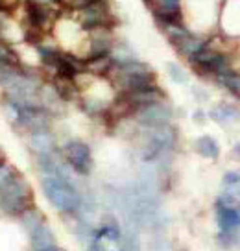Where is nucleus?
<instances>
[{"mask_svg":"<svg viewBox=\"0 0 240 251\" xmlns=\"http://www.w3.org/2000/svg\"><path fill=\"white\" fill-rule=\"evenodd\" d=\"M19 174H21V172H19V170H17V168L11 165V163L4 161V163L0 165V190L8 187L9 183L15 179Z\"/></svg>","mask_w":240,"mask_h":251,"instance_id":"nucleus-18","label":"nucleus"},{"mask_svg":"<svg viewBox=\"0 0 240 251\" xmlns=\"http://www.w3.org/2000/svg\"><path fill=\"white\" fill-rule=\"evenodd\" d=\"M94 238L102 242L118 244L122 238V224L118 222L115 214H104L100 218V224L94 229Z\"/></svg>","mask_w":240,"mask_h":251,"instance_id":"nucleus-7","label":"nucleus"},{"mask_svg":"<svg viewBox=\"0 0 240 251\" xmlns=\"http://www.w3.org/2000/svg\"><path fill=\"white\" fill-rule=\"evenodd\" d=\"M148 251H172L170 242L161 235H155L150 242H148Z\"/></svg>","mask_w":240,"mask_h":251,"instance_id":"nucleus-20","label":"nucleus"},{"mask_svg":"<svg viewBox=\"0 0 240 251\" xmlns=\"http://www.w3.org/2000/svg\"><path fill=\"white\" fill-rule=\"evenodd\" d=\"M118 98L128 105V109L132 111L133 115L140 107H146V105H152V103H157V102H164L166 100V94H164V91L161 87L155 83V85L146 87V89L118 94Z\"/></svg>","mask_w":240,"mask_h":251,"instance_id":"nucleus-6","label":"nucleus"},{"mask_svg":"<svg viewBox=\"0 0 240 251\" xmlns=\"http://www.w3.org/2000/svg\"><path fill=\"white\" fill-rule=\"evenodd\" d=\"M33 203V190L28 179L19 174L6 188L0 190V212L9 218H19Z\"/></svg>","mask_w":240,"mask_h":251,"instance_id":"nucleus-2","label":"nucleus"},{"mask_svg":"<svg viewBox=\"0 0 240 251\" xmlns=\"http://www.w3.org/2000/svg\"><path fill=\"white\" fill-rule=\"evenodd\" d=\"M203 118H205V113H203V111H196V113H194V120H196V122H203Z\"/></svg>","mask_w":240,"mask_h":251,"instance_id":"nucleus-24","label":"nucleus"},{"mask_svg":"<svg viewBox=\"0 0 240 251\" xmlns=\"http://www.w3.org/2000/svg\"><path fill=\"white\" fill-rule=\"evenodd\" d=\"M61 155L65 163L70 166V170L76 176H89L93 172V151L89 148V144L83 141H69L63 144Z\"/></svg>","mask_w":240,"mask_h":251,"instance_id":"nucleus-3","label":"nucleus"},{"mask_svg":"<svg viewBox=\"0 0 240 251\" xmlns=\"http://www.w3.org/2000/svg\"><path fill=\"white\" fill-rule=\"evenodd\" d=\"M209 117L218 124H231L240 120V109L233 103H218L209 111Z\"/></svg>","mask_w":240,"mask_h":251,"instance_id":"nucleus-12","label":"nucleus"},{"mask_svg":"<svg viewBox=\"0 0 240 251\" xmlns=\"http://www.w3.org/2000/svg\"><path fill=\"white\" fill-rule=\"evenodd\" d=\"M41 188L48 203L65 216H76L81 209V190L76 185V181L54 177V176H43Z\"/></svg>","mask_w":240,"mask_h":251,"instance_id":"nucleus-1","label":"nucleus"},{"mask_svg":"<svg viewBox=\"0 0 240 251\" xmlns=\"http://www.w3.org/2000/svg\"><path fill=\"white\" fill-rule=\"evenodd\" d=\"M233 155L237 157V159H240V142H237V144L233 146Z\"/></svg>","mask_w":240,"mask_h":251,"instance_id":"nucleus-25","label":"nucleus"},{"mask_svg":"<svg viewBox=\"0 0 240 251\" xmlns=\"http://www.w3.org/2000/svg\"><path fill=\"white\" fill-rule=\"evenodd\" d=\"M4 161H6V155H4V151H2V150H0V165H2V163H4Z\"/></svg>","mask_w":240,"mask_h":251,"instance_id":"nucleus-26","label":"nucleus"},{"mask_svg":"<svg viewBox=\"0 0 240 251\" xmlns=\"http://www.w3.org/2000/svg\"><path fill=\"white\" fill-rule=\"evenodd\" d=\"M76 15L80 28H83L85 31H93L98 28H111V23H113V15H111L107 0L93 2L91 6L76 11Z\"/></svg>","mask_w":240,"mask_h":251,"instance_id":"nucleus-4","label":"nucleus"},{"mask_svg":"<svg viewBox=\"0 0 240 251\" xmlns=\"http://www.w3.org/2000/svg\"><path fill=\"white\" fill-rule=\"evenodd\" d=\"M157 4L152 6L159 9H164V11H181V0H155Z\"/></svg>","mask_w":240,"mask_h":251,"instance_id":"nucleus-22","label":"nucleus"},{"mask_svg":"<svg viewBox=\"0 0 240 251\" xmlns=\"http://www.w3.org/2000/svg\"><path fill=\"white\" fill-rule=\"evenodd\" d=\"M0 65H13V67H19V65H21L17 52L2 39H0Z\"/></svg>","mask_w":240,"mask_h":251,"instance_id":"nucleus-17","label":"nucleus"},{"mask_svg":"<svg viewBox=\"0 0 240 251\" xmlns=\"http://www.w3.org/2000/svg\"><path fill=\"white\" fill-rule=\"evenodd\" d=\"M28 240H30L31 251H43V250H48V248L57 246L54 229L50 227L48 224H43L39 229H35L33 233H30V235H28Z\"/></svg>","mask_w":240,"mask_h":251,"instance_id":"nucleus-9","label":"nucleus"},{"mask_svg":"<svg viewBox=\"0 0 240 251\" xmlns=\"http://www.w3.org/2000/svg\"><path fill=\"white\" fill-rule=\"evenodd\" d=\"M174 45V48L178 50L179 54L183 55V57H187V59H192L194 55L198 54L200 50H203L205 48V45H207V41L203 39V37H198V35H194V33H187V35H183L181 39H178L176 43H172Z\"/></svg>","mask_w":240,"mask_h":251,"instance_id":"nucleus-11","label":"nucleus"},{"mask_svg":"<svg viewBox=\"0 0 240 251\" xmlns=\"http://www.w3.org/2000/svg\"><path fill=\"white\" fill-rule=\"evenodd\" d=\"M28 148L35 155H48L57 151V142L50 129H41V131L28 133Z\"/></svg>","mask_w":240,"mask_h":251,"instance_id":"nucleus-8","label":"nucleus"},{"mask_svg":"<svg viewBox=\"0 0 240 251\" xmlns=\"http://www.w3.org/2000/svg\"><path fill=\"white\" fill-rule=\"evenodd\" d=\"M214 81H216L218 85L224 87V89H227L231 94L240 96V72L229 69V71H225V72H222V74L214 76Z\"/></svg>","mask_w":240,"mask_h":251,"instance_id":"nucleus-15","label":"nucleus"},{"mask_svg":"<svg viewBox=\"0 0 240 251\" xmlns=\"http://www.w3.org/2000/svg\"><path fill=\"white\" fill-rule=\"evenodd\" d=\"M133 118L139 124V127H157V126L170 124L174 118V111L164 100V102H157L137 109L133 113Z\"/></svg>","mask_w":240,"mask_h":251,"instance_id":"nucleus-5","label":"nucleus"},{"mask_svg":"<svg viewBox=\"0 0 240 251\" xmlns=\"http://www.w3.org/2000/svg\"><path fill=\"white\" fill-rule=\"evenodd\" d=\"M222 185H224L225 188L240 187V172H237V170H229V172H225L224 177H222Z\"/></svg>","mask_w":240,"mask_h":251,"instance_id":"nucleus-21","label":"nucleus"},{"mask_svg":"<svg viewBox=\"0 0 240 251\" xmlns=\"http://www.w3.org/2000/svg\"><path fill=\"white\" fill-rule=\"evenodd\" d=\"M33 2H37V4H43V6H52V4H57V2H61V0H33Z\"/></svg>","mask_w":240,"mask_h":251,"instance_id":"nucleus-23","label":"nucleus"},{"mask_svg":"<svg viewBox=\"0 0 240 251\" xmlns=\"http://www.w3.org/2000/svg\"><path fill=\"white\" fill-rule=\"evenodd\" d=\"M214 209H216V224L222 231L240 227L239 207H229V205H224V203H220V201H216Z\"/></svg>","mask_w":240,"mask_h":251,"instance_id":"nucleus-10","label":"nucleus"},{"mask_svg":"<svg viewBox=\"0 0 240 251\" xmlns=\"http://www.w3.org/2000/svg\"><path fill=\"white\" fill-rule=\"evenodd\" d=\"M19 222H21V227L24 229V233L26 236L33 233L35 229H39L43 224H47V220H45V214L39 211L35 205H31L30 209H26V211L19 216Z\"/></svg>","mask_w":240,"mask_h":251,"instance_id":"nucleus-13","label":"nucleus"},{"mask_svg":"<svg viewBox=\"0 0 240 251\" xmlns=\"http://www.w3.org/2000/svg\"><path fill=\"white\" fill-rule=\"evenodd\" d=\"M194 148L196 151L200 153L202 157L205 159H216L220 155V146H218V142L211 137V135H202V137H198L196 142H194Z\"/></svg>","mask_w":240,"mask_h":251,"instance_id":"nucleus-14","label":"nucleus"},{"mask_svg":"<svg viewBox=\"0 0 240 251\" xmlns=\"http://www.w3.org/2000/svg\"><path fill=\"white\" fill-rule=\"evenodd\" d=\"M216 244L224 250H231V248H240V227L239 229H227L216 235Z\"/></svg>","mask_w":240,"mask_h":251,"instance_id":"nucleus-16","label":"nucleus"},{"mask_svg":"<svg viewBox=\"0 0 240 251\" xmlns=\"http://www.w3.org/2000/svg\"><path fill=\"white\" fill-rule=\"evenodd\" d=\"M168 76L172 78V81L174 83H179V85H183V83H187L188 81V78H187V72L183 71V67H179L178 63H168Z\"/></svg>","mask_w":240,"mask_h":251,"instance_id":"nucleus-19","label":"nucleus"}]
</instances>
